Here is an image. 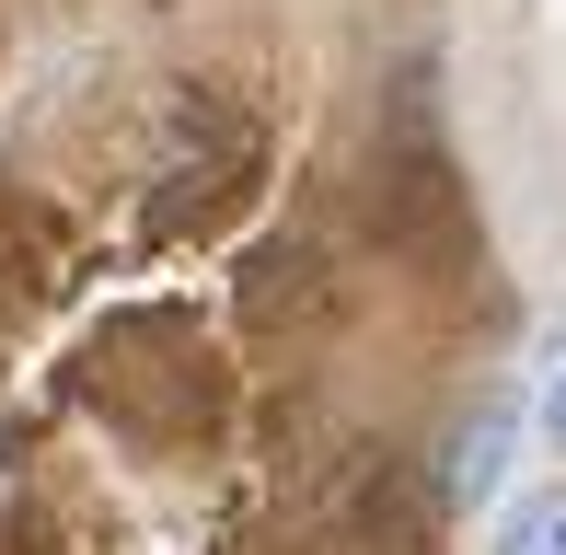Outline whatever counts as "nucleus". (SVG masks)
Returning <instances> with one entry per match:
<instances>
[{"instance_id":"nucleus-3","label":"nucleus","mask_w":566,"mask_h":555,"mask_svg":"<svg viewBox=\"0 0 566 555\" xmlns=\"http://www.w3.org/2000/svg\"><path fill=\"white\" fill-rule=\"evenodd\" d=\"M544 428H555V451H566V370H555V394H544Z\"/></svg>"},{"instance_id":"nucleus-1","label":"nucleus","mask_w":566,"mask_h":555,"mask_svg":"<svg viewBox=\"0 0 566 555\" xmlns=\"http://www.w3.org/2000/svg\"><path fill=\"white\" fill-rule=\"evenodd\" d=\"M497 463H509V406H485V417L451 440V498H485V486H497Z\"/></svg>"},{"instance_id":"nucleus-2","label":"nucleus","mask_w":566,"mask_h":555,"mask_svg":"<svg viewBox=\"0 0 566 555\" xmlns=\"http://www.w3.org/2000/svg\"><path fill=\"white\" fill-rule=\"evenodd\" d=\"M497 555H566V486L521 498V510H509V533H497Z\"/></svg>"}]
</instances>
